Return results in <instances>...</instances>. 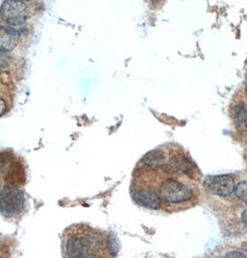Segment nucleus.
Wrapping results in <instances>:
<instances>
[{
	"mask_svg": "<svg viewBox=\"0 0 247 258\" xmlns=\"http://www.w3.org/2000/svg\"><path fill=\"white\" fill-rule=\"evenodd\" d=\"M64 255L71 258L107 257L112 252L110 239L85 224L72 225L61 238Z\"/></svg>",
	"mask_w": 247,
	"mask_h": 258,
	"instance_id": "1",
	"label": "nucleus"
},
{
	"mask_svg": "<svg viewBox=\"0 0 247 258\" xmlns=\"http://www.w3.org/2000/svg\"><path fill=\"white\" fill-rule=\"evenodd\" d=\"M26 181V172L21 157L11 150L0 151V182L5 186L21 187Z\"/></svg>",
	"mask_w": 247,
	"mask_h": 258,
	"instance_id": "2",
	"label": "nucleus"
},
{
	"mask_svg": "<svg viewBox=\"0 0 247 258\" xmlns=\"http://www.w3.org/2000/svg\"><path fill=\"white\" fill-rule=\"evenodd\" d=\"M159 198L167 204H179L192 199L194 192L183 182L175 178H167L158 189Z\"/></svg>",
	"mask_w": 247,
	"mask_h": 258,
	"instance_id": "3",
	"label": "nucleus"
},
{
	"mask_svg": "<svg viewBox=\"0 0 247 258\" xmlns=\"http://www.w3.org/2000/svg\"><path fill=\"white\" fill-rule=\"evenodd\" d=\"M24 206L23 191L13 186H5L0 192V213L6 217L20 215Z\"/></svg>",
	"mask_w": 247,
	"mask_h": 258,
	"instance_id": "4",
	"label": "nucleus"
},
{
	"mask_svg": "<svg viewBox=\"0 0 247 258\" xmlns=\"http://www.w3.org/2000/svg\"><path fill=\"white\" fill-rule=\"evenodd\" d=\"M0 15L6 24L18 26L28 18L27 7L22 0H6L0 9Z\"/></svg>",
	"mask_w": 247,
	"mask_h": 258,
	"instance_id": "5",
	"label": "nucleus"
},
{
	"mask_svg": "<svg viewBox=\"0 0 247 258\" xmlns=\"http://www.w3.org/2000/svg\"><path fill=\"white\" fill-rule=\"evenodd\" d=\"M204 188L215 195L229 196L234 191L235 183L229 175L207 176L204 180Z\"/></svg>",
	"mask_w": 247,
	"mask_h": 258,
	"instance_id": "6",
	"label": "nucleus"
},
{
	"mask_svg": "<svg viewBox=\"0 0 247 258\" xmlns=\"http://www.w3.org/2000/svg\"><path fill=\"white\" fill-rule=\"evenodd\" d=\"M132 197L138 205L146 208L159 209L161 206V200L159 198L158 194L151 188L134 187L132 190Z\"/></svg>",
	"mask_w": 247,
	"mask_h": 258,
	"instance_id": "7",
	"label": "nucleus"
},
{
	"mask_svg": "<svg viewBox=\"0 0 247 258\" xmlns=\"http://www.w3.org/2000/svg\"><path fill=\"white\" fill-rule=\"evenodd\" d=\"M20 33L8 26H0V51H11L17 46Z\"/></svg>",
	"mask_w": 247,
	"mask_h": 258,
	"instance_id": "8",
	"label": "nucleus"
},
{
	"mask_svg": "<svg viewBox=\"0 0 247 258\" xmlns=\"http://www.w3.org/2000/svg\"><path fill=\"white\" fill-rule=\"evenodd\" d=\"M12 99L13 95L11 82H7V80L0 77V117L12 107Z\"/></svg>",
	"mask_w": 247,
	"mask_h": 258,
	"instance_id": "9",
	"label": "nucleus"
},
{
	"mask_svg": "<svg viewBox=\"0 0 247 258\" xmlns=\"http://www.w3.org/2000/svg\"><path fill=\"white\" fill-rule=\"evenodd\" d=\"M167 169L174 174H189L193 170V165L185 156L176 155L172 157L169 164H167Z\"/></svg>",
	"mask_w": 247,
	"mask_h": 258,
	"instance_id": "10",
	"label": "nucleus"
},
{
	"mask_svg": "<svg viewBox=\"0 0 247 258\" xmlns=\"http://www.w3.org/2000/svg\"><path fill=\"white\" fill-rule=\"evenodd\" d=\"M232 116L238 131L241 134H247V106L244 103H238L233 108Z\"/></svg>",
	"mask_w": 247,
	"mask_h": 258,
	"instance_id": "11",
	"label": "nucleus"
},
{
	"mask_svg": "<svg viewBox=\"0 0 247 258\" xmlns=\"http://www.w3.org/2000/svg\"><path fill=\"white\" fill-rule=\"evenodd\" d=\"M143 163L147 164L149 166L155 167V166H161L164 165L165 163V153L161 149H155L152 152L148 153L143 159Z\"/></svg>",
	"mask_w": 247,
	"mask_h": 258,
	"instance_id": "12",
	"label": "nucleus"
},
{
	"mask_svg": "<svg viewBox=\"0 0 247 258\" xmlns=\"http://www.w3.org/2000/svg\"><path fill=\"white\" fill-rule=\"evenodd\" d=\"M234 192L236 196L238 197V199L247 204V180L240 182L237 186H235Z\"/></svg>",
	"mask_w": 247,
	"mask_h": 258,
	"instance_id": "13",
	"label": "nucleus"
},
{
	"mask_svg": "<svg viewBox=\"0 0 247 258\" xmlns=\"http://www.w3.org/2000/svg\"><path fill=\"white\" fill-rule=\"evenodd\" d=\"M226 257H247L246 254L241 252H229L225 255Z\"/></svg>",
	"mask_w": 247,
	"mask_h": 258,
	"instance_id": "14",
	"label": "nucleus"
},
{
	"mask_svg": "<svg viewBox=\"0 0 247 258\" xmlns=\"http://www.w3.org/2000/svg\"><path fill=\"white\" fill-rule=\"evenodd\" d=\"M241 220H242L243 223L247 225V209L242 212V214H241Z\"/></svg>",
	"mask_w": 247,
	"mask_h": 258,
	"instance_id": "15",
	"label": "nucleus"
},
{
	"mask_svg": "<svg viewBox=\"0 0 247 258\" xmlns=\"http://www.w3.org/2000/svg\"><path fill=\"white\" fill-rule=\"evenodd\" d=\"M1 72H2V66L0 64V76H1Z\"/></svg>",
	"mask_w": 247,
	"mask_h": 258,
	"instance_id": "16",
	"label": "nucleus"
},
{
	"mask_svg": "<svg viewBox=\"0 0 247 258\" xmlns=\"http://www.w3.org/2000/svg\"><path fill=\"white\" fill-rule=\"evenodd\" d=\"M245 92H246V94H247V84H246V86H245Z\"/></svg>",
	"mask_w": 247,
	"mask_h": 258,
	"instance_id": "17",
	"label": "nucleus"
},
{
	"mask_svg": "<svg viewBox=\"0 0 247 258\" xmlns=\"http://www.w3.org/2000/svg\"><path fill=\"white\" fill-rule=\"evenodd\" d=\"M22 1H31V0H22Z\"/></svg>",
	"mask_w": 247,
	"mask_h": 258,
	"instance_id": "18",
	"label": "nucleus"
}]
</instances>
